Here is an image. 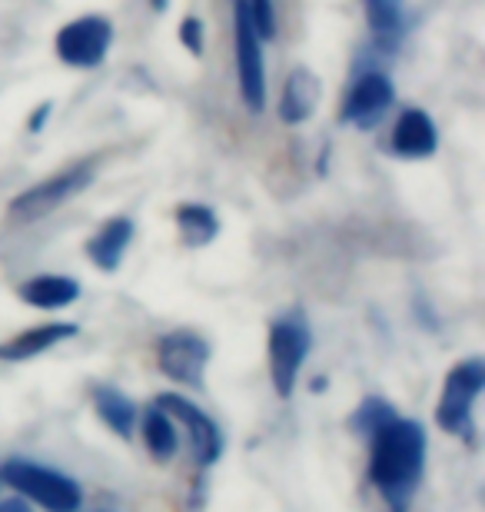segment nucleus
<instances>
[{"label": "nucleus", "instance_id": "18", "mask_svg": "<svg viewBox=\"0 0 485 512\" xmlns=\"http://www.w3.org/2000/svg\"><path fill=\"white\" fill-rule=\"evenodd\" d=\"M143 439H147L150 453L157 459H170L177 453V429H173L170 416L157 406L143 413Z\"/></svg>", "mask_w": 485, "mask_h": 512}, {"label": "nucleus", "instance_id": "23", "mask_svg": "<svg viewBox=\"0 0 485 512\" xmlns=\"http://www.w3.org/2000/svg\"><path fill=\"white\" fill-rule=\"evenodd\" d=\"M0 512H30V506H27V499H4Z\"/></svg>", "mask_w": 485, "mask_h": 512}, {"label": "nucleus", "instance_id": "8", "mask_svg": "<svg viewBox=\"0 0 485 512\" xmlns=\"http://www.w3.org/2000/svg\"><path fill=\"white\" fill-rule=\"evenodd\" d=\"M157 363H160V373L170 376L173 383L203 389L206 363H210V343L193 330L167 333L157 346Z\"/></svg>", "mask_w": 485, "mask_h": 512}, {"label": "nucleus", "instance_id": "9", "mask_svg": "<svg viewBox=\"0 0 485 512\" xmlns=\"http://www.w3.org/2000/svg\"><path fill=\"white\" fill-rule=\"evenodd\" d=\"M392 100H396V87H392V80L383 74V70L379 67L363 70V74L356 77V84L349 87L343 110H339V120L369 130L386 117Z\"/></svg>", "mask_w": 485, "mask_h": 512}, {"label": "nucleus", "instance_id": "22", "mask_svg": "<svg viewBox=\"0 0 485 512\" xmlns=\"http://www.w3.org/2000/svg\"><path fill=\"white\" fill-rule=\"evenodd\" d=\"M50 110H54L50 104H40V107H37V114H30V124H27V127L34 130V133H37V130H44L47 117H50Z\"/></svg>", "mask_w": 485, "mask_h": 512}, {"label": "nucleus", "instance_id": "21", "mask_svg": "<svg viewBox=\"0 0 485 512\" xmlns=\"http://www.w3.org/2000/svg\"><path fill=\"white\" fill-rule=\"evenodd\" d=\"M180 40H183V47L190 50L193 57H200L203 54V20L200 17H183V24H180Z\"/></svg>", "mask_w": 485, "mask_h": 512}, {"label": "nucleus", "instance_id": "15", "mask_svg": "<svg viewBox=\"0 0 485 512\" xmlns=\"http://www.w3.org/2000/svg\"><path fill=\"white\" fill-rule=\"evenodd\" d=\"M80 296V283L70 276H34V280L20 283V300L40 310H57V306L74 303Z\"/></svg>", "mask_w": 485, "mask_h": 512}, {"label": "nucleus", "instance_id": "4", "mask_svg": "<svg viewBox=\"0 0 485 512\" xmlns=\"http://www.w3.org/2000/svg\"><path fill=\"white\" fill-rule=\"evenodd\" d=\"M309 343L313 340H309V326L303 320V313H290L270 326V376L276 393L283 399L293 396L299 366L306 360Z\"/></svg>", "mask_w": 485, "mask_h": 512}, {"label": "nucleus", "instance_id": "10", "mask_svg": "<svg viewBox=\"0 0 485 512\" xmlns=\"http://www.w3.org/2000/svg\"><path fill=\"white\" fill-rule=\"evenodd\" d=\"M157 409H163L167 416H177L180 423L190 429L193 453H196V459H200V466H213L216 459H220V453H223V436H220V429H216L213 419L206 416L200 406H193L190 399H183L177 393H163L157 399Z\"/></svg>", "mask_w": 485, "mask_h": 512}, {"label": "nucleus", "instance_id": "7", "mask_svg": "<svg viewBox=\"0 0 485 512\" xmlns=\"http://www.w3.org/2000/svg\"><path fill=\"white\" fill-rule=\"evenodd\" d=\"M90 180H94V163H77V167H70L64 173H54V177H47L44 183L20 193V197L10 203V217H17V220L44 217V213L57 210L60 203L77 197Z\"/></svg>", "mask_w": 485, "mask_h": 512}, {"label": "nucleus", "instance_id": "14", "mask_svg": "<svg viewBox=\"0 0 485 512\" xmlns=\"http://www.w3.org/2000/svg\"><path fill=\"white\" fill-rule=\"evenodd\" d=\"M133 240V220L130 217H113L100 227V233L87 243V256L94 260L103 273H113L123 260Z\"/></svg>", "mask_w": 485, "mask_h": 512}, {"label": "nucleus", "instance_id": "13", "mask_svg": "<svg viewBox=\"0 0 485 512\" xmlns=\"http://www.w3.org/2000/svg\"><path fill=\"white\" fill-rule=\"evenodd\" d=\"M67 336H77V323H47V326H34V330L17 333L14 340L0 343V360L20 363L30 360V356L50 350L54 343L67 340Z\"/></svg>", "mask_w": 485, "mask_h": 512}, {"label": "nucleus", "instance_id": "19", "mask_svg": "<svg viewBox=\"0 0 485 512\" xmlns=\"http://www.w3.org/2000/svg\"><path fill=\"white\" fill-rule=\"evenodd\" d=\"M363 4L373 34L383 44H396V37L402 34V0H363Z\"/></svg>", "mask_w": 485, "mask_h": 512}, {"label": "nucleus", "instance_id": "1", "mask_svg": "<svg viewBox=\"0 0 485 512\" xmlns=\"http://www.w3.org/2000/svg\"><path fill=\"white\" fill-rule=\"evenodd\" d=\"M426 466V429L412 419H392L369 436V479L392 512H406Z\"/></svg>", "mask_w": 485, "mask_h": 512}, {"label": "nucleus", "instance_id": "24", "mask_svg": "<svg viewBox=\"0 0 485 512\" xmlns=\"http://www.w3.org/2000/svg\"><path fill=\"white\" fill-rule=\"evenodd\" d=\"M153 7H157V10H163V7H167V0H153Z\"/></svg>", "mask_w": 485, "mask_h": 512}, {"label": "nucleus", "instance_id": "5", "mask_svg": "<svg viewBox=\"0 0 485 512\" xmlns=\"http://www.w3.org/2000/svg\"><path fill=\"white\" fill-rule=\"evenodd\" d=\"M233 27H236V74H240V97L246 110L260 114L266 107V67H263V40L250 24V14L240 0H233Z\"/></svg>", "mask_w": 485, "mask_h": 512}, {"label": "nucleus", "instance_id": "20", "mask_svg": "<svg viewBox=\"0 0 485 512\" xmlns=\"http://www.w3.org/2000/svg\"><path fill=\"white\" fill-rule=\"evenodd\" d=\"M392 419H396V409H392L386 399H379V396H369V399H363V406L356 409L353 413V419H349V426H353V433H359V436H373V433H379L383 426H389Z\"/></svg>", "mask_w": 485, "mask_h": 512}, {"label": "nucleus", "instance_id": "12", "mask_svg": "<svg viewBox=\"0 0 485 512\" xmlns=\"http://www.w3.org/2000/svg\"><path fill=\"white\" fill-rule=\"evenodd\" d=\"M319 107V77L309 67H296L286 77L283 97H280V120L283 124H306Z\"/></svg>", "mask_w": 485, "mask_h": 512}, {"label": "nucleus", "instance_id": "2", "mask_svg": "<svg viewBox=\"0 0 485 512\" xmlns=\"http://www.w3.org/2000/svg\"><path fill=\"white\" fill-rule=\"evenodd\" d=\"M482 389H485V363L479 356L452 366L446 376V386H442V399L436 406L439 429H446L449 436H459V439H466V443H472V439H476L472 406H476Z\"/></svg>", "mask_w": 485, "mask_h": 512}, {"label": "nucleus", "instance_id": "6", "mask_svg": "<svg viewBox=\"0 0 485 512\" xmlns=\"http://www.w3.org/2000/svg\"><path fill=\"white\" fill-rule=\"evenodd\" d=\"M110 44H113V24L100 14H87V17L70 20L54 40L57 57L64 60L67 67H80V70L100 67Z\"/></svg>", "mask_w": 485, "mask_h": 512}, {"label": "nucleus", "instance_id": "3", "mask_svg": "<svg viewBox=\"0 0 485 512\" xmlns=\"http://www.w3.org/2000/svg\"><path fill=\"white\" fill-rule=\"evenodd\" d=\"M0 479L17 489L30 503L44 506L47 512H77L80 509V486L64 473H54L47 466L27 463V459H7L0 469Z\"/></svg>", "mask_w": 485, "mask_h": 512}, {"label": "nucleus", "instance_id": "16", "mask_svg": "<svg viewBox=\"0 0 485 512\" xmlns=\"http://www.w3.org/2000/svg\"><path fill=\"white\" fill-rule=\"evenodd\" d=\"M94 406H97L100 419L113 429V433L123 436V439L133 436V423H137V406H133L130 399L120 393V389L100 386L97 393H94Z\"/></svg>", "mask_w": 485, "mask_h": 512}, {"label": "nucleus", "instance_id": "11", "mask_svg": "<svg viewBox=\"0 0 485 512\" xmlns=\"http://www.w3.org/2000/svg\"><path fill=\"white\" fill-rule=\"evenodd\" d=\"M436 147H439V133L426 110H419V107L402 110L396 127H392V150L406 160H422V157H432Z\"/></svg>", "mask_w": 485, "mask_h": 512}, {"label": "nucleus", "instance_id": "17", "mask_svg": "<svg viewBox=\"0 0 485 512\" xmlns=\"http://www.w3.org/2000/svg\"><path fill=\"white\" fill-rule=\"evenodd\" d=\"M177 227L190 247H206V243H213L216 233H220V220H216V213L210 207H203V203H183L177 210Z\"/></svg>", "mask_w": 485, "mask_h": 512}]
</instances>
